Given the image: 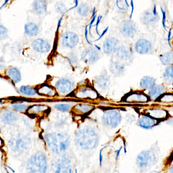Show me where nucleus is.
<instances>
[{
  "instance_id": "1",
  "label": "nucleus",
  "mask_w": 173,
  "mask_h": 173,
  "mask_svg": "<svg viewBox=\"0 0 173 173\" xmlns=\"http://www.w3.org/2000/svg\"><path fill=\"white\" fill-rule=\"evenodd\" d=\"M76 141L79 145L85 149L95 148L98 143V137L93 128H85L78 130Z\"/></svg>"
},
{
  "instance_id": "2",
  "label": "nucleus",
  "mask_w": 173,
  "mask_h": 173,
  "mask_svg": "<svg viewBox=\"0 0 173 173\" xmlns=\"http://www.w3.org/2000/svg\"><path fill=\"white\" fill-rule=\"evenodd\" d=\"M45 138L48 147L57 153L65 151L70 145V138L66 134H46Z\"/></svg>"
},
{
  "instance_id": "3",
  "label": "nucleus",
  "mask_w": 173,
  "mask_h": 173,
  "mask_svg": "<svg viewBox=\"0 0 173 173\" xmlns=\"http://www.w3.org/2000/svg\"><path fill=\"white\" fill-rule=\"evenodd\" d=\"M27 168L29 173H45L47 162L45 154L38 152L33 155L27 162Z\"/></svg>"
},
{
  "instance_id": "4",
  "label": "nucleus",
  "mask_w": 173,
  "mask_h": 173,
  "mask_svg": "<svg viewBox=\"0 0 173 173\" xmlns=\"http://www.w3.org/2000/svg\"><path fill=\"white\" fill-rule=\"evenodd\" d=\"M121 119L120 113L116 110H109L105 112L102 117V122L106 126L115 128L120 123Z\"/></svg>"
},
{
  "instance_id": "5",
  "label": "nucleus",
  "mask_w": 173,
  "mask_h": 173,
  "mask_svg": "<svg viewBox=\"0 0 173 173\" xmlns=\"http://www.w3.org/2000/svg\"><path fill=\"white\" fill-rule=\"evenodd\" d=\"M119 29L121 34L127 38H133L137 33L136 24L131 20L122 21L120 23Z\"/></svg>"
},
{
  "instance_id": "6",
  "label": "nucleus",
  "mask_w": 173,
  "mask_h": 173,
  "mask_svg": "<svg viewBox=\"0 0 173 173\" xmlns=\"http://www.w3.org/2000/svg\"><path fill=\"white\" fill-rule=\"evenodd\" d=\"M155 161V156L149 151H143L138 155L136 162L140 168H146Z\"/></svg>"
},
{
  "instance_id": "7",
  "label": "nucleus",
  "mask_w": 173,
  "mask_h": 173,
  "mask_svg": "<svg viewBox=\"0 0 173 173\" xmlns=\"http://www.w3.org/2000/svg\"><path fill=\"white\" fill-rule=\"evenodd\" d=\"M100 53L95 48L85 49L81 55V59L87 64H93L100 59Z\"/></svg>"
},
{
  "instance_id": "8",
  "label": "nucleus",
  "mask_w": 173,
  "mask_h": 173,
  "mask_svg": "<svg viewBox=\"0 0 173 173\" xmlns=\"http://www.w3.org/2000/svg\"><path fill=\"white\" fill-rule=\"evenodd\" d=\"M79 42V38L77 35L73 32H68L65 33L61 38V42L63 45L72 48L77 45Z\"/></svg>"
},
{
  "instance_id": "9",
  "label": "nucleus",
  "mask_w": 173,
  "mask_h": 173,
  "mask_svg": "<svg viewBox=\"0 0 173 173\" xmlns=\"http://www.w3.org/2000/svg\"><path fill=\"white\" fill-rule=\"evenodd\" d=\"M55 87L59 93L67 94L72 91L74 88V83L68 79L62 78L57 81Z\"/></svg>"
},
{
  "instance_id": "10",
  "label": "nucleus",
  "mask_w": 173,
  "mask_h": 173,
  "mask_svg": "<svg viewBox=\"0 0 173 173\" xmlns=\"http://www.w3.org/2000/svg\"><path fill=\"white\" fill-rule=\"evenodd\" d=\"M119 41L116 38L110 37L105 40L103 43V51L106 54L109 55L116 52L119 48Z\"/></svg>"
},
{
  "instance_id": "11",
  "label": "nucleus",
  "mask_w": 173,
  "mask_h": 173,
  "mask_svg": "<svg viewBox=\"0 0 173 173\" xmlns=\"http://www.w3.org/2000/svg\"><path fill=\"white\" fill-rule=\"evenodd\" d=\"M160 19L158 14L154 13L152 10H148L142 14L140 20L145 25H152L157 23Z\"/></svg>"
},
{
  "instance_id": "12",
  "label": "nucleus",
  "mask_w": 173,
  "mask_h": 173,
  "mask_svg": "<svg viewBox=\"0 0 173 173\" xmlns=\"http://www.w3.org/2000/svg\"><path fill=\"white\" fill-rule=\"evenodd\" d=\"M134 49L139 54H147L152 49V44L148 40L145 39H139L135 44Z\"/></svg>"
},
{
  "instance_id": "13",
  "label": "nucleus",
  "mask_w": 173,
  "mask_h": 173,
  "mask_svg": "<svg viewBox=\"0 0 173 173\" xmlns=\"http://www.w3.org/2000/svg\"><path fill=\"white\" fill-rule=\"evenodd\" d=\"M32 46L35 50L40 53H47L50 49L49 43L43 39H38L35 40L32 43Z\"/></svg>"
},
{
  "instance_id": "14",
  "label": "nucleus",
  "mask_w": 173,
  "mask_h": 173,
  "mask_svg": "<svg viewBox=\"0 0 173 173\" xmlns=\"http://www.w3.org/2000/svg\"><path fill=\"white\" fill-rule=\"evenodd\" d=\"M116 56L118 59L123 61L130 59L133 55V51L130 48L124 46H119L116 50Z\"/></svg>"
},
{
  "instance_id": "15",
  "label": "nucleus",
  "mask_w": 173,
  "mask_h": 173,
  "mask_svg": "<svg viewBox=\"0 0 173 173\" xmlns=\"http://www.w3.org/2000/svg\"><path fill=\"white\" fill-rule=\"evenodd\" d=\"M95 83L100 89L106 90L110 85V79L107 74H102L96 78Z\"/></svg>"
},
{
  "instance_id": "16",
  "label": "nucleus",
  "mask_w": 173,
  "mask_h": 173,
  "mask_svg": "<svg viewBox=\"0 0 173 173\" xmlns=\"http://www.w3.org/2000/svg\"><path fill=\"white\" fill-rule=\"evenodd\" d=\"M70 166V160L68 157H63L61 162L56 164L55 173H67Z\"/></svg>"
},
{
  "instance_id": "17",
  "label": "nucleus",
  "mask_w": 173,
  "mask_h": 173,
  "mask_svg": "<svg viewBox=\"0 0 173 173\" xmlns=\"http://www.w3.org/2000/svg\"><path fill=\"white\" fill-rule=\"evenodd\" d=\"M166 90V87L162 85H155L149 90V97L153 100H156L157 98H159L164 93H165Z\"/></svg>"
},
{
  "instance_id": "18",
  "label": "nucleus",
  "mask_w": 173,
  "mask_h": 173,
  "mask_svg": "<svg viewBox=\"0 0 173 173\" xmlns=\"http://www.w3.org/2000/svg\"><path fill=\"white\" fill-rule=\"evenodd\" d=\"M110 71L115 76H120L125 70V65L119 62L113 61L110 65Z\"/></svg>"
},
{
  "instance_id": "19",
  "label": "nucleus",
  "mask_w": 173,
  "mask_h": 173,
  "mask_svg": "<svg viewBox=\"0 0 173 173\" xmlns=\"http://www.w3.org/2000/svg\"><path fill=\"white\" fill-rule=\"evenodd\" d=\"M156 121L154 119L149 116H143L139 119L138 124L141 128L149 129L153 127L156 124Z\"/></svg>"
},
{
  "instance_id": "20",
  "label": "nucleus",
  "mask_w": 173,
  "mask_h": 173,
  "mask_svg": "<svg viewBox=\"0 0 173 173\" xmlns=\"http://www.w3.org/2000/svg\"><path fill=\"white\" fill-rule=\"evenodd\" d=\"M0 119L4 123H12L17 120V115L14 112L8 110H5L1 114Z\"/></svg>"
},
{
  "instance_id": "21",
  "label": "nucleus",
  "mask_w": 173,
  "mask_h": 173,
  "mask_svg": "<svg viewBox=\"0 0 173 173\" xmlns=\"http://www.w3.org/2000/svg\"><path fill=\"white\" fill-rule=\"evenodd\" d=\"M156 80L150 76H144L142 78L140 82V85L142 88L146 90H150L155 85Z\"/></svg>"
},
{
  "instance_id": "22",
  "label": "nucleus",
  "mask_w": 173,
  "mask_h": 173,
  "mask_svg": "<svg viewBox=\"0 0 173 173\" xmlns=\"http://www.w3.org/2000/svg\"><path fill=\"white\" fill-rule=\"evenodd\" d=\"M7 76L14 83H17L21 81V72L18 69L15 67H11L8 70Z\"/></svg>"
},
{
  "instance_id": "23",
  "label": "nucleus",
  "mask_w": 173,
  "mask_h": 173,
  "mask_svg": "<svg viewBox=\"0 0 173 173\" xmlns=\"http://www.w3.org/2000/svg\"><path fill=\"white\" fill-rule=\"evenodd\" d=\"M33 9L38 14H43L47 11V3L44 1H36L33 3Z\"/></svg>"
},
{
  "instance_id": "24",
  "label": "nucleus",
  "mask_w": 173,
  "mask_h": 173,
  "mask_svg": "<svg viewBox=\"0 0 173 173\" xmlns=\"http://www.w3.org/2000/svg\"><path fill=\"white\" fill-rule=\"evenodd\" d=\"M25 33L29 36L34 37L38 34L39 32V27L34 23H30L25 25Z\"/></svg>"
},
{
  "instance_id": "25",
  "label": "nucleus",
  "mask_w": 173,
  "mask_h": 173,
  "mask_svg": "<svg viewBox=\"0 0 173 173\" xmlns=\"http://www.w3.org/2000/svg\"><path fill=\"white\" fill-rule=\"evenodd\" d=\"M160 59L162 64L164 66L170 65L173 63V51H169L164 53L160 56Z\"/></svg>"
},
{
  "instance_id": "26",
  "label": "nucleus",
  "mask_w": 173,
  "mask_h": 173,
  "mask_svg": "<svg viewBox=\"0 0 173 173\" xmlns=\"http://www.w3.org/2000/svg\"><path fill=\"white\" fill-rule=\"evenodd\" d=\"M173 66L171 65L166 69L164 73V78L165 82L168 83H172L173 81Z\"/></svg>"
},
{
  "instance_id": "27",
  "label": "nucleus",
  "mask_w": 173,
  "mask_h": 173,
  "mask_svg": "<svg viewBox=\"0 0 173 173\" xmlns=\"http://www.w3.org/2000/svg\"><path fill=\"white\" fill-rule=\"evenodd\" d=\"M78 13L81 16L87 17L90 13V7L88 5H81L78 8Z\"/></svg>"
},
{
  "instance_id": "28",
  "label": "nucleus",
  "mask_w": 173,
  "mask_h": 173,
  "mask_svg": "<svg viewBox=\"0 0 173 173\" xmlns=\"http://www.w3.org/2000/svg\"><path fill=\"white\" fill-rule=\"evenodd\" d=\"M129 98H132V100L138 102H146L148 100L147 96L142 93H133Z\"/></svg>"
},
{
  "instance_id": "29",
  "label": "nucleus",
  "mask_w": 173,
  "mask_h": 173,
  "mask_svg": "<svg viewBox=\"0 0 173 173\" xmlns=\"http://www.w3.org/2000/svg\"><path fill=\"white\" fill-rule=\"evenodd\" d=\"M20 91L23 94L27 96H34L36 94V91L35 89L31 87L27 86H22L20 88Z\"/></svg>"
},
{
  "instance_id": "30",
  "label": "nucleus",
  "mask_w": 173,
  "mask_h": 173,
  "mask_svg": "<svg viewBox=\"0 0 173 173\" xmlns=\"http://www.w3.org/2000/svg\"><path fill=\"white\" fill-rule=\"evenodd\" d=\"M150 115L156 118H163L166 116V113L162 110H153L150 112Z\"/></svg>"
},
{
  "instance_id": "31",
  "label": "nucleus",
  "mask_w": 173,
  "mask_h": 173,
  "mask_svg": "<svg viewBox=\"0 0 173 173\" xmlns=\"http://www.w3.org/2000/svg\"><path fill=\"white\" fill-rule=\"evenodd\" d=\"M75 108L82 113H86L89 111L90 110H91L92 107L90 105L81 104V105H77L75 107Z\"/></svg>"
},
{
  "instance_id": "32",
  "label": "nucleus",
  "mask_w": 173,
  "mask_h": 173,
  "mask_svg": "<svg viewBox=\"0 0 173 173\" xmlns=\"http://www.w3.org/2000/svg\"><path fill=\"white\" fill-rule=\"evenodd\" d=\"M55 108L57 109L62 111H69L71 109V106L70 104H57L55 106Z\"/></svg>"
},
{
  "instance_id": "33",
  "label": "nucleus",
  "mask_w": 173,
  "mask_h": 173,
  "mask_svg": "<svg viewBox=\"0 0 173 173\" xmlns=\"http://www.w3.org/2000/svg\"><path fill=\"white\" fill-rule=\"evenodd\" d=\"M40 90H41V93L48 95V96H53L54 95V90H53V89L51 88L50 87L47 86H44L41 88Z\"/></svg>"
},
{
  "instance_id": "34",
  "label": "nucleus",
  "mask_w": 173,
  "mask_h": 173,
  "mask_svg": "<svg viewBox=\"0 0 173 173\" xmlns=\"http://www.w3.org/2000/svg\"><path fill=\"white\" fill-rule=\"evenodd\" d=\"M55 10L59 13H64L66 12V7L63 3H58L55 6Z\"/></svg>"
},
{
  "instance_id": "35",
  "label": "nucleus",
  "mask_w": 173,
  "mask_h": 173,
  "mask_svg": "<svg viewBox=\"0 0 173 173\" xmlns=\"http://www.w3.org/2000/svg\"><path fill=\"white\" fill-rule=\"evenodd\" d=\"M8 35V30L4 26L0 25V40L5 39Z\"/></svg>"
},
{
  "instance_id": "36",
  "label": "nucleus",
  "mask_w": 173,
  "mask_h": 173,
  "mask_svg": "<svg viewBox=\"0 0 173 173\" xmlns=\"http://www.w3.org/2000/svg\"><path fill=\"white\" fill-rule=\"evenodd\" d=\"M14 109L15 110L17 111H25V110L27 109V105L25 104H17L12 106Z\"/></svg>"
},
{
  "instance_id": "37",
  "label": "nucleus",
  "mask_w": 173,
  "mask_h": 173,
  "mask_svg": "<svg viewBox=\"0 0 173 173\" xmlns=\"http://www.w3.org/2000/svg\"><path fill=\"white\" fill-rule=\"evenodd\" d=\"M45 108V106H39V105H35L34 106H33V107H31V108H30V110H33V111H33V112H34V113H38V112H41L42 111H43L44 109V108Z\"/></svg>"
},
{
  "instance_id": "38",
  "label": "nucleus",
  "mask_w": 173,
  "mask_h": 173,
  "mask_svg": "<svg viewBox=\"0 0 173 173\" xmlns=\"http://www.w3.org/2000/svg\"><path fill=\"white\" fill-rule=\"evenodd\" d=\"M69 60L70 62H71V64L74 65H76L78 63V57L77 55L74 53H71L70 55L69 56Z\"/></svg>"
},
{
  "instance_id": "39",
  "label": "nucleus",
  "mask_w": 173,
  "mask_h": 173,
  "mask_svg": "<svg viewBox=\"0 0 173 173\" xmlns=\"http://www.w3.org/2000/svg\"><path fill=\"white\" fill-rule=\"evenodd\" d=\"M161 11L162 12V25L164 27L165 29H166V12L164 11V10H163V9L161 8Z\"/></svg>"
},
{
  "instance_id": "40",
  "label": "nucleus",
  "mask_w": 173,
  "mask_h": 173,
  "mask_svg": "<svg viewBox=\"0 0 173 173\" xmlns=\"http://www.w3.org/2000/svg\"><path fill=\"white\" fill-rule=\"evenodd\" d=\"M102 16H100V15H99V16H98V19H97V21H96V33H97V34H98V35H99L98 32V25H99V23H100V21H101V19H102Z\"/></svg>"
},
{
  "instance_id": "41",
  "label": "nucleus",
  "mask_w": 173,
  "mask_h": 173,
  "mask_svg": "<svg viewBox=\"0 0 173 173\" xmlns=\"http://www.w3.org/2000/svg\"><path fill=\"white\" fill-rule=\"evenodd\" d=\"M87 26H86V27H85V39L86 40L87 42L89 44H90V45H92L91 44V43L88 41V39L87 38V34H88V30H87Z\"/></svg>"
},
{
  "instance_id": "42",
  "label": "nucleus",
  "mask_w": 173,
  "mask_h": 173,
  "mask_svg": "<svg viewBox=\"0 0 173 173\" xmlns=\"http://www.w3.org/2000/svg\"><path fill=\"white\" fill-rule=\"evenodd\" d=\"M96 14L95 15H94L93 16V17L92 18V19H91V21H90V23H89V32H90V30H91V27L92 25V24H93V23L94 22V21L96 20Z\"/></svg>"
},
{
  "instance_id": "43",
  "label": "nucleus",
  "mask_w": 173,
  "mask_h": 173,
  "mask_svg": "<svg viewBox=\"0 0 173 173\" xmlns=\"http://www.w3.org/2000/svg\"><path fill=\"white\" fill-rule=\"evenodd\" d=\"M108 29H109V27H107V28H106V29H105V30H104L103 32H102V34H101L100 36V37H99V38H98L97 40H96V41H98V40H99L100 39H101V38H102V37H103V36H104V35L106 33V32H107V31L108 30Z\"/></svg>"
},
{
  "instance_id": "44",
  "label": "nucleus",
  "mask_w": 173,
  "mask_h": 173,
  "mask_svg": "<svg viewBox=\"0 0 173 173\" xmlns=\"http://www.w3.org/2000/svg\"><path fill=\"white\" fill-rule=\"evenodd\" d=\"M104 149V148H102L100 151V156H99V160H100V165L102 164V151Z\"/></svg>"
},
{
  "instance_id": "45",
  "label": "nucleus",
  "mask_w": 173,
  "mask_h": 173,
  "mask_svg": "<svg viewBox=\"0 0 173 173\" xmlns=\"http://www.w3.org/2000/svg\"><path fill=\"white\" fill-rule=\"evenodd\" d=\"M122 147H121L120 148H119L118 150H117V151L116 152V158H117L119 157V154H120V153L121 150V149H122Z\"/></svg>"
},
{
  "instance_id": "46",
  "label": "nucleus",
  "mask_w": 173,
  "mask_h": 173,
  "mask_svg": "<svg viewBox=\"0 0 173 173\" xmlns=\"http://www.w3.org/2000/svg\"><path fill=\"white\" fill-rule=\"evenodd\" d=\"M171 30H170L169 32V34H168V43H169V45L171 46L170 45V38H171Z\"/></svg>"
},
{
  "instance_id": "47",
  "label": "nucleus",
  "mask_w": 173,
  "mask_h": 173,
  "mask_svg": "<svg viewBox=\"0 0 173 173\" xmlns=\"http://www.w3.org/2000/svg\"><path fill=\"white\" fill-rule=\"evenodd\" d=\"M130 5H131V6H132V12H131V14H130V18L132 17V13H133V11H134V4H133V1H130Z\"/></svg>"
},
{
  "instance_id": "48",
  "label": "nucleus",
  "mask_w": 173,
  "mask_h": 173,
  "mask_svg": "<svg viewBox=\"0 0 173 173\" xmlns=\"http://www.w3.org/2000/svg\"><path fill=\"white\" fill-rule=\"evenodd\" d=\"M7 166V168H8V169H10V170H11V171L12 172H13V173H15V171H14V170L13 169H12L11 168V167H10V166Z\"/></svg>"
},
{
  "instance_id": "49",
  "label": "nucleus",
  "mask_w": 173,
  "mask_h": 173,
  "mask_svg": "<svg viewBox=\"0 0 173 173\" xmlns=\"http://www.w3.org/2000/svg\"><path fill=\"white\" fill-rule=\"evenodd\" d=\"M96 15V8H94L93 11H92V16H94Z\"/></svg>"
},
{
  "instance_id": "50",
  "label": "nucleus",
  "mask_w": 173,
  "mask_h": 173,
  "mask_svg": "<svg viewBox=\"0 0 173 173\" xmlns=\"http://www.w3.org/2000/svg\"><path fill=\"white\" fill-rule=\"evenodd\" d=\"M69 173H72V170H71V169H70V170H69Z\"/></svg>"
},
{
  "instance_id": "51",
  "label": "nucleus",
  "mask_w": 173,
  "mask_h": 173,
  "mask_svg": "<svg viewBox=\"0 0 173 173\" xmlns=\"http://www.w3.org/2000/svg\"><path fill=\"white\" fill-rule=\"evenodd\" d=\"M171 173H173V170H172V168L171 169Z\"/></svg>"
},
{
  "instance_id": "52",
  "label": "nucleus",
  "mask_w": 173,
  "mask_h": 173,
  "mask_svg": "<svg viewBox=\"0 0 173 173\" xmlns=\"http://www.w3.org/2000/svg\"><path fill=\"white\" fill-rule=\"evenodd\" d=\"M75 173H77V169H76V170H75Z\"/></svg>"
},
{
  "instance_id": "53",
  "label": "nucleus",
  "mask_w": 173,
  "mask_h": 173,
  "mask_svg": "<svg viewBox=\"0 0 173 173\" xmlns=\"http://www.w3.org/2000/svg\"><path fill=\"white\" fill-rule=\"evenodd\" d=\"M7 173H9V172H8V171H7Z\"/></svg>"
}]
</instances>
